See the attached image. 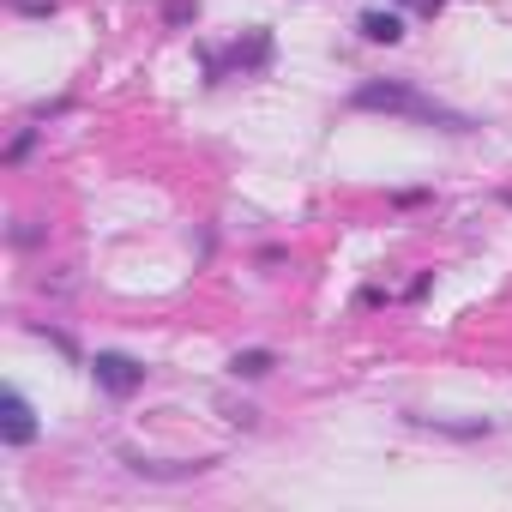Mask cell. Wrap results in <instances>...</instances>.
<instances>
[{
	"label": "cell",
	"mask_w": 512,
	"mask_h": 512,
	"mask_svg": "<svg viewBox=\"0 0 512 512\" xmlns=\"http://www.w3.org/2000/svg\"><path fill=\"white\" fill-rule=\"evenodd\" d=\"M356 37L392 49V43H404V13H398V7H362V13H356Z\"/></svg>",
	"instance_id": "6"
},
{
	"label": "cell",
	"mask_w": 512,
	"mask_h": 512,
	"mask_svg": "<svg viewBox=\"0 0 512 512\" xmlns=\"http://www.w3.org/2000/svg\"><path fill=\"white\" fill-rule=\"evenodd\" d=\"M31 338H43V344H55V350L67 356V362H79V344H73L67 332H55V326H31Z\"/></svg>",
	"instance_id": "11"
},
{
	"label": "cell",
	"mask_w": 512,
	"mask_h": 512,
	"mask_svg": "<svg viewBox=\"0 0 512 512\" xmlns=\"http://www.w3.org/2000/svg\"><path fill=\"white\" fill-rule=\"evenodd\" d=\"M410 422H416V428H434V434H446V440H488V434H494V422H488V416L446 422V416H416V410H410Z\"/></svg>",
	"instance_id": "7"
},
{
	"label": "cell",
	"mask_w": 512,
	"mask_h": 512,
	"mask_svg": "<svg viewBox=\"0 0 512 512\" xmlns=\"http://www.w3.org/2000/svg\"><path fill=\"white\" fill-rule=\"evenodd\" d=\"M199 55V67H205V85H223V79H260V73H272V61H278V37L266 31V25H253V31H241L229 49H193Z\"/></svg>",
	"instance_id": "2"
},
{
	"label": "cell",
	"mask_w": 512,
	"mask_h": 512,
	"mask_svg": "<svg viewBox=\"0 0 512 512\" xmlns=\"http://www.w3.org/2000/svg\"><path fill=\"white\" fill-rule=\"evenodd\" d=\"M422 199H428V187H404V193H392L398 211H410V205H422Z\"/></svg>",
	"instance_id": "15"
},
{
	"label": "cell",
	"mask_w": 512,
	"mask_h": 512,
	"mask_svg": "<svg viewBox=\"0 0 512 512\" xmlns=\"http://www.w3.org/2000/svg\"><path fill=\"white\" fill-rule=\"evenodd\" d=\"M13 13H25V19H49V13H55V0H13Z\"/></svg>",
	"instance_id": "14"
},
{
	"label": "cell",
	"mask_w": 512,
	"mask_h": 512,
	"mask_svg": "<svg viewBox=\"0 0 512 512\" xmlns=\"http://www.w3.org/2000/svg\"><path fill=\"white\" fill-rule=\"evenodd\" d=\"M398 7H410L416 19H440V13H446V0H398Z\"/></svg>",
	"instance_id": "13"
},
{
	"label": "cell",
	"mask_w": 512,
	"mask_h": 512,
	"mask_svg": "<svg viewBox=\"0 0 512 512\" xmlns=\"http://www.w3.org/2000/svg\"><path fill=\"white\" fill-rule=\"evenodd\" d=\"M350 109H356V115H398V121L434 127V133H458V139L482 127L476 115H464V109H452V103L428 97V91H422V85H410V79H362V85L350 91Z\"/></svg>",
	"instance_id": "1"
},
{
	"label": "cell",
	"mask_w": 512,
	"mask_h": 512,
	"mask_svg": "<svg viewBox=\"0 0 512 512\" xmlns=\"http://www.w3.org/2000/svg\"><path fill=\"white\" fill-rule=\"evenodd\" d=\"M37 139H43V121H31V127H19V133H13V145H7V151H0V163H7V169H19V163H25V157L37 151Z\"/></svg>",
	"instance_id": "9"
},
{
	"label": "cell",
	"mask_w": 512,
	"mask_h": 512,
	"mask_svg": "<svg viewBox=\"0 0 512 512\" xmlns=\"http://www.w3.org/2000/svg\"><path fill=\"white\" fill-rule=\"evenodd\" d=\"M43 235H49V229H43V223H31V217H19V223H13V235H7V241H13V247H37V241H43Z\"/></svg>",
	"instance_id": "12"
},
{
	"label": "cell",
	"mask_w": 512,
	"mask_h": 512,
	"mask_svg": "<svg viewBox=\"0 0 512 512\" xmlns=\"http://www.w3.org/2000/svg\"><path fill=\"white\" fill-rule=\"evenodd\" d=\"M272 368H278V350H235L229 356V374L235 380H266Z\"/></svg>",
	"instance_id": "8"
},
{
	"label": "cell",
	"mask_w": 512,
	"mask_h": 512,
	"mask_svg": "<svg viewBox=\"0 0 512 512\" xmlns=\"http://www.w3.org/2000/svg\"><path fill=\"white\" fill-rule=\"evenodd\" d=\"M199 19V0H163V31H181Z\"/></svg>",
	"instance_id": "10"
},
{
	"label": "cell",
	"mask_w": 512,
	"mask_h": 512,
	"mask_svg": "<svg viewBox=\"0 0 512 512\" xmlns=\"http://www.w3.org/2000/svg\"><path fill=\"white\" fill-rule=\"evenodd\" d=\"M43 440V422H37V410H31V398L19 392V386H7V398H0V446H37Z\"/></svg>",
	"instance_id": "4"
},
{
	"label": "cell",
	"mask_w": 512,
	"mask_h": 512,
	"mask_svg": "<svg viewBox=\"0 0 512 512\" xmlns=\"http://www.w3.org/2000/svg\"><path fill=\"white\" fill-rule=\"evenodd\" d=\"M500 205H512V187H500Z\"/></svg>",
	"instance_id": "16"
},
{
	"label": "cell",
	"mask_w": 512,
	"mask_h": 512,
	"mask_svg": "<svg viewBox=\"0 0 512 512\" xmlns=\"http://www.w3.org/2000/svg\"><path fill=\"white\" fill-rule=\"evenodd\" d=\"M85 368H91L97 392H109V398H133V392H145V380H151V368H145L139 356H127V350H97Z\"/></svg>",
	"instance_id": "3"
},
{
	"label": "cell",
	"mask_w": 512,
	"mask_h": 512,
	"mask_svg": "<svg viewBox=\"0 0 512 512\" xmlns=\"http://www.w3.org/2000/svg\"><path fill=\"white\" fill-rule=\"evenodd\" d=\"M121 464L145 482H193V476L217 470V458H145V452H121Z\"/></svg>",
	"instance_id": "5"
}]
</instances>
